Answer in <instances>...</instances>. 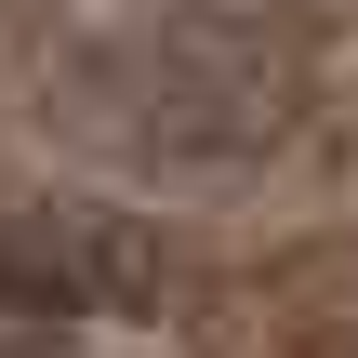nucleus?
I'll return each mask as SVG.
<instances>
[{
    "instance_id": "1",
    "label": "nucleus",
    "mask_w": 358,
    "mask_h": 358,
    "mask_svg": "<svg viewBox=\"0 0 358 358\" xmlns=\"http://www.w3.org/2000/svg\"><path fill=\"white\" fill-rule=\"evenodd\" d=\"M133 306H146V252L133 239L0 213V319H133Z\"/></svg>"
}]
</instances>
